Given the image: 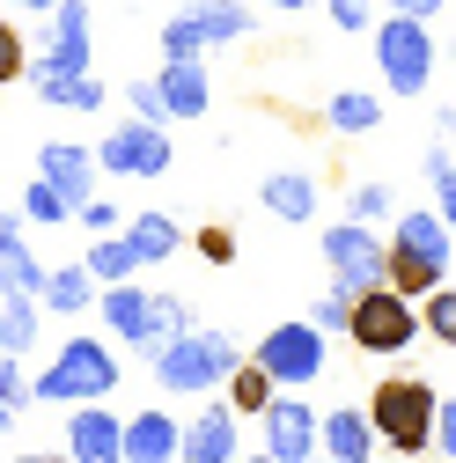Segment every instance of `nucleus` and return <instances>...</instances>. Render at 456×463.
<instances>
[{
    "label": "nucleus",
    "mask_w": 456,
    "mask_h": 463,
    "mask_svg": "<svg viewBox=\"0 0 456 463\" xmlns=\"http://www.w3.org/2000/svg\"><path fill=\"white\" fill-rule=\"evenodd\" d=\"M456 265V236H449V221L434 206H397L390 213V287L397 295H434V287L449 279Z\"/></svg>",
    "instance_id": "obj_1"
},
{
    "label": "nucleus",
    "mask_w": 456,
    "mask_h": 463,
    "mask_svg": "<svg viewBox=\"0 0 456 463\" xmlns=\"http://www.w3.org/2000/svg\"><path fill=\"white\" fill-rule=\"evenodd\" d=\"M236 338L228 331H214V324H192V331H177V338H162L155 354H147V368H155V383L162 390H177V397H214L228 375H236Z\"/></svg>",
    "instance_id": "obj_2"
},
{
    "label": "nucleus",
    "mask_w": 456,
    "mask_h": 463,
    "mask_svg": "<svg viewBox=\"0 0 456 463\" xmlns=\"http://www.w3.org/2000/svg\"><path fill=\"white\" fill-rule=\"evenodd\" d=\"M434 404H442V390L427 375H383L361 412L390 456H427L434 449Z\"/></svg>",
    "instance_id": "obj_3"
},
{
    "label": "nucleus",
    "mask_w": 456,
    "mask_h": 463,
    "mask_svg": "<svg viewBox=\"0 0 456 463\" xmlns=\"http://www.w3.org/2000/svg\"><path fill=\"white\" fill-rule=\"evenodd\" d=\"M110 390H119V354H110L103 338H60V354H52L44 375H30V404H103Z\"/></svg>",
    "instance_id": "obj_4"
},
{
    "label": "nucleus",
    "mask_w": 456,
    "mask_h": 463,
    "mask_svg": "<svg viewBox=\"0 0 456 463\" xmlns=\"http://www.w3.org/2000/svg\"><path fill=\"white\" fill-rule=\"evenodd\" d=\"M442 67V44H434V23L420 15H375V74L390 96H427Z\"/></svg>",
    "instance_id": "obj_5"
},
{
    "label": "nucleus",
    "mask_w": 456,
    "mask_h": 463,
    "mask_svg": "<svg viewBox=\"0 0 456 463\" xmlns=\"http://www.w3.org/2000/svg\"><path fill=\"white\" fill-rule=\"evenodd\" d=\"M347 338L361 345V354H375V361L405 354V345L420 338V302L397 295L390 279H383V287H361V295H354V324H347Z\"/></svg>",
    "instance_id": "obj_6"
},
{
    "label": "nucleus",
    "mask_w": 456,
    "mask_h": 463,
    "mask_svg": "<svg viewBox=\"0 0 456 463\" xmlns=\"http://www.w3.org/2000/svg\"><path fill=\"white\" fill-rule=\"evenodd\" d=\"M280 390H309V383H324V361H331V338L309 324V317H288V324H272L265 338H258V354H251Z\"/></svg>",
    "instance_id": "obj_7"
},
{
    "label": "nucleus",
    "mask_w": 456,
    "mask_h": 463,
    "mask_svg": "<svg viewBox=\"0 0 456 463\" xmlns=\"http://www.w3.org/2000/svg\"><path fill=\"white\" fill-rule=\"evenodd\" d=\"M324 265H331V287L338 295H361V287H383L390 279V243L375 236L368 221H331L324 236H317Z\"/></svg>",
    "instance_id": "obj_8"
},
{
    "label": "nucleus",
    "mask_w": 456,
    "mask_h": 463,
    "mask_svg": "<svg viewBox=\"0 0 456 463\" xmlns=\"http://www.w3.org/2000/svg\"><path fill=\"white\" fill-rule=\"evenodd\" d=\"M169 162H177V140H169V126H147V118H126L119 133L96 140L103 177H169Z\"/></svg>",
    "instance_id": "obj_9"
},
{
    "label": "nucleus",
    "mask_w": 456,
    "mask_h": 463,
    "mask_svg": "<svg viewBox=\"0 0 456 463\" xmlns=\"http://www.w3.org/2000/svg\"><path fill=\"white\" fill-rule=\"evenodd\" d=\"M317 404H302L295 390H272V404L258 412V427H265V456L272 463H309L317 456Z\"/></svg>",
    "instance_id": "obj_10"
},
{
    "label": "nucleus",
    "mask_w": 456,
    "mask_h": 463,
    "mask_svg": "<svg viewBox=\"0 0 456 463\" xmlns=\"http://www.w3.org/2000/svg\"><path fill=\"white\" fill-rule=\"evenodd\" d=\"M67 463H126V420L103 404H67Z\"/></svg>",
    "instance_id": "obj_11"
},
{
    "label": "nucleus",
    "mask_w": 456,
    "mask_h": 463,
    "mask_svg": "<svg viewBox=\"0 0 456 463\" xmlns=\"http://www.w3.org/2000/svg\"><path fill=\"white\" fill-rule=\"evenodd\" d=\"M89 0H60V8L44 15V60H37V74H89Z\"/></svg>",
    "instance_id": "obj_12"
},
{
    "label": "nucleus",
    "mask_w": 456,
    "mask_h": 463,
    "mask_svg": "<svg viewBox=\"0 0 456 463\" xmlns=\"http://www.w3.org/2000/svg\"><path fill=\"white\" fill-rule=\"evenodd\" d=\"M37 177L60 192V199H74V206H81V199L96 192L103 169H96V147H81V140H44V147H37Z\"/></svg>",
    "instance_id": "obj_13"
},
{
    "label": "nucleus",
    "mask_w": 456,
    "mask_h": 463,
    "mask_svg": "<svg viewBox=\"0 0 456 463\" xmlns=\"http://www.w3.org/2000/svg\"><path fill=\"white\" fill-rule=\"evenodd\" d=\"M155 89H162V103H169V126H192V118L214 110V74H206V60H162Z\"/></svg>",
    "instance_id": "obj_14"
},
{
    "label": "nucleus",
    "mask_w": 456,
    "mask_h": 463,
    "mask_svg": "<svg viewBox=\"0 0 456 463\" xmlns=\"http://www.w3.org/2000/svg\"><path fill=\"white\" fill-rule=\"evenodd\" d=\"M96 317H103V331H119V345L147 354V287H140V272L96 287Z\"/></svg>",
    "instance_id": "obj_15"
},
{
    "label": "nucleus",
    "mask_w": 456,
    "mask_h": 463,
    "mask_svg": "<svg viewBox=\"0 0 456 463\" xmlns=\"http://www.w3.org/2000/svg\"><path fill=\"white\" fill-rule=\"evenodd\" d=\"M236 412H228V397H214V404H199V420L185 427V456L177 463H236Z\"/></svg>",
    "instance_id": "obj_16"
},
{
    "label": "nucleus",
    "mask_w": 456,
    "mask_h": 463,
    "mask_svg": "<svg viewBox=\"0 0 456 463\" xmlns=\"http://www.w3.org/2000/svg\"><path fill=\"white\" fill-rule=\"evenodd\" d=\"M375 427H368V412H354V404H338V412H324L317 420V456H331V463H375Z\"/></svg>",
    "instance_id": "obj_17"
},
{
    "label": "nucleus",
    "mask_w": 456,
    "mask_h": 463,
    "mask_svg": "<svg viewBox=\"0 0 456 463\" xmlns=\"http://www.w3.org/2000/svg\"><path fill=\"white\" fill-rule=\"evenodd\" d=\"M185 456V427L162 412V404H147V412L126 420V463H177Z\"/></svg>",
    "instance_id": "obj_18"
},
{
    "label": "nucleus",
    "mask_w": 456,
    "mask_h": 463,
    "mask_svg": "<svg viewBox=\"0 0 456 463\" xmlns=\"http://www.w3.org/2000/svg\"><path fill=\"white\" fill-rule=\"evenodd\" d=\"M37 302H44V317H96V279H89V265H81V258H74V265H44Z\"/></svg>",
    "instance_id": "obj_19"
},
{
    "label": "nucleus",
    "mask_w": 456,
    "mask_h": 463,
    "mask_svg": "<svg viewBox=\"0 0 456 463\" xmlns=\"http://www.w3.org/2000/svg\"><path fill=\"white\" fill-rule=\"evenodd\" d=\"M126 243L140 250V272H147V265H169V258H177L192 236L177 228V213H162V206H140V213L126 221Z\"/></svg>",
    "instance_id": "obj_20"
},
{
    "label": "nucleus",
    "mask_w": 456,
    "mask_h": 463,
    "mask_svg": "<svg viewBox=\"0 0 456 463\" xmlns=\"http://www.w3.org/2000/svg\"><path fill=\"white\" fill-rule=\"evenodd\" d=\"M258 199H265L272 221H288V228L317 221V177H309V169H272V177L258 184Z\"/></svg>",
    "instance_id": "obj_21"
},
{
    "label": "nucleus",
    "mask_w": 456,
    "mask_h": 463,
    "mask_svg": "<svg viewBox=\"0 0 456 463\" xmlns=\"http://www.w3.org/2000/svg\"><path fill=\"white\" fill-rule=\"evenodd\" d=\"M44 287V258L30 250L23 221H0V295H37Z\"/></svg>",
    "instance_id": "obj_22"
},
{
    "label": "nucleus",
    "mask_w": 456,
    "mask_h": 463,
    "mask_svg": "<svg viewBox=\"0 0 456 463\" xmlns=\"http://www.w3.org/2000/svg\"><path fill=\"white\" fill-rule=\"evenodd\" d=\"M185 15L199 23L206 52H214V44H236V37H251V30H258V15H251V0H192Z\"/></svg>",
    "instance_id": "obj_23"
},
{
    "label": "nucleus",
    "mask_w": 456,
    "mask_h": 463,
    "mask_svg": "<svg viewBox=\"0 0 456 463\" xmlns=\"http://www.w3.org/2000/svg\"><path fill=\"white\" fill-rule=\"evenodd\" d=\"M324 126H331L338 140L375 133V126H383V96H368V89H331V96H324Z\"/></svg>",
    "instance_id": "obj_24"
},
{
    "label": "nucleus",
    "mask_w": 456,
    "mask_h": 463,
    "mask_svg": "<svg viewBox=\"0 0 456 463\" xmlns=\"http://www.w3.org/2000/svg\"><path fill=\"white\" fill-rule=\"evenodd\" d=\"M37 103H52V110H103L110 89L96 74H37Z\"/></svg>",
    "instance_id": "obj_25"
},
{
    "label": "nucleus",
    "mask_w": 456,
    "mask_h": 463,
    "mask_svg": "<svg viewBox=\"0 0 456 463\" xmlns=\"http://www.w3.org/2000/svg\"><path fill=\"white\" fill-rule=\"evenodd\" d=\"M44 331V302L37 295H0V354H30Z\"/></svg>",
    "instance_id": "obj_26"
},
{
    "label": "nucleus",
    "mask_w": 456,
    "mask_h": 463,
    "mask_svg": "<svg viewBox=\"0 0 456 463\" xmlns=\"http://www.w3.org/2000/svg\"><path fill=\"white\" fill-rule=\"evenodd\" d=\"M221 390H228V412H236V420H258L265 404H272V390H280V383H272L258 361H236V375H228Z\"/></svg>",
    "instance_id": "obj_27"
},
{
    "label": "nucleus",
    "mask_w": 456,
    "mask_h": 463,
    "mask_svg": "<svg viewBox=\"0 0 456 463\" xmlns=\"http://www.w3.org/2000/svg\"><path fill=\"white\" fill-rule=\"evenodd\" d=\"M81 265H89L96 287H110V279H133V272H140V250L126 243V228H110V236H96V250H89Z\"/></svg>",
    "instance_id": "obj_28"
},
{
    "label": "nucleus",
    "mask_w": 456,
    "mask_h": 463,
    "mask_svg": "<svg viewBox=\"0 0 456 463\" xmlns=\"http://www.w3.org/2000/svg\"><path fill=\"white\" fill-rule=\"evenodd\" d=\"M420 177L434 192V213L449 221V236H456V147H427L420 155Z\"/></svg>",
    "instance_id": "obj_29"
},
{
    "label": "nucleus",
    "mask_w": 456,
    "mask_h": 463,
    "mask_svg": "<svg viewBox=\"0 0 456 463\" xmlns=\"http://www.w3.org/2000/svg\"><path fill=\"white\" fill-rule=\"evenodd\" d=\"M420 338H434V345L456 354V287L449 279L434 287V295H420Z\"/></svg>",
    "instance_id": "obj_30"
},
{
    "label": "nucleus",
    "mask_w": 456,
    "mask_h": 463,
    "mask_svg": "<svg viewBox=\"0 0 456 463\" xmlns=\"http://www.w3.org/2000/svg\"><path fill=\"white\" fill-rule=\"evenodd\" d=\"M177 331H192V302L185 295H147V354L162 338H177Z\"/></svg>",
    "instance_id": "obj_31"
},
{
    "label": "nucleus",
    "mask_w": 456,
    "mask_h": 463,
    "mask_svg": "<svg viewBox=\"0 0 456 463\" xmlns=\"http://www.w3.org/2000/svg\"><path fill=\"white\" fill-rule=\"evenodd\" d=\"M23 221H37V228H67V221H74V199H60L44 177H30V192H23Z\"/></svg>",
    "instance_id": "obj_32"
},
{
    "label": "nucleus",
    "mask_w": 456,
    "mask_h": 463,
    "mask_svg": "<svg viewBox=\"0 0 456 463\" xmlns=\"http://www.w3.org/2000/svg\"><path fill=\"white\" fill-rule=\"evenodd\" d=\"M155 44H162V60H206V37H199V23H192L185 8L155 30Z\"/></svg>",
    "instance_id": "obj_33"
},
{
    "label": "nucleus",
    "mask_w": 456,
    "mask_h": 463,
    "mask_svg": "<svg viewBox=\"0 0 456 463\" xmlns=\"http://www.w3.org/2000/svg\"><path fill=\"white\" fill-rule=\"evenodd\" d=\"M390 213H397V192H390V184H354V192H347V221H368V228H375V221H390Z\"/></svg>",
    "instance_id": "obj_34"
},
{
    "label": "nucleus",
    "mask_w": 456,
    "mask_h": 463,
    "mask_svg": "<svg viewBox=\"0 0 456 463\" xmlns=\"http://www.w3.org/2000/svg\"><path fill=\"white\" fill-rule=\"evenodd\" d=\"M375 8L383 0H324V15L347 30V37H361V30H375Z\"/></svg>",
    "instance_id": "obj_35"
},
{
    "label": "nucleus",
    "mask_w": 456,
    "mask_h": 463,
    "mask_svg": "<svg viewBox=\"0 0 456 463\" xmlns=\"http://www.w3.org/2000/svg\"><path fill=\"white\" fill-rule=\"evenodd\" d=\"M30 404V375H23V354H0V412H23Z\"/></svg>",
    "instance_id": "obj_36"
},
{
    "label": "nucleus",
    "mask_w": 456,
    "mask_h": 463,
    "mask_svg": "<svg viewBox=\"0 0 456 463\" xmlns=\"http://www.w3.org/2000/svg\"><path fill=\"white\" fill-rule=\"evenodd\" d=\"M192 250H199L206 265H236V236H228L221 221H206V228H192Z\"/></svg>",
    "instance_id": "obj_37"
},
{
    "label": "nucleus",
    "mask_w": 456,
    "mask_h": 463,
    "mask_svg": "<svg viewBox=\"0 0 456 463\" xmlns=\"http://www.w3.org/2000/svg\"><path fill=\"white\" fill-rule=\"evenodd\" d=\"M309 324H317L324 338H338V331H347V324H354V295H338V287H331V295H324V302L309 309Z\"/></svg>",
    "instance_id": "obj_38"
},
{
    "label": "nucleus",
    "mask_w": 456,
    "mask_h": 463,
    "mask_svg": "<svg viewBox=\"0 0 456 463\" xmlns=\"http://www.w3.org/2000/svg\"><path fill=\"white\" fill-rule=\"evenodd\" d=\"M23 67H30L23 30H15V23H0V89H8V81H23Z\"/></svg>",
    "instance_id": "obj_39"
},
{
    "label": "nucleus",
    "mask_w": 456,
    "mask_h": 463,
    "mask_svg": "<svg viewBox=\"0 0 456 463\" xmlns=\"http://www.w3.org/2000/svg\"><path fill=\"white\" fill-rule=\"evenodd\" d=\"M126 103H133V118L169 126V103H162V89H155V81H133V89H126Z\"/></svg>",
    "instance_id": "obj_40"
},
{
    "label": "nucleus",
    "mask_w": 456,
    "mask_h": 463,
    "mask_svg": "<svg viewBox=\"0 0 456 463\" xmlns=\"http://www.w3.org/2000/svg\"><path fill=\"white\" fill-rule=\"evenodd\" d=\"M427 456L456 463V397H442V404H434V449H427Z\"/></svg>",
    "instance_id": "obj_41"
},
{
    "label": "nucleus",
    "mask_w": 456,
    "mask_h": 463,
    "mask_svg": "<svg viewBox=\"0 0 456 463\" xmlns=\"http://www.w3.org/2000/svg\"><path fill=\"white\" fill-rule=\"evenodd\" d=\"M74 221L89 228V236H110V228H119V206H110V199H81V206H74Z\"/></svg>",
    "instance_id": "obj_42"
},
{
    "label": "nucleus",
    "mask_w": 456,
    "mask_h": 463,
    "mask_svg": "<svg viewBox=\"0 0 456 463\" xmlns=\"http://www.w3.org/2000/svg\"><path fill=\"white\" fill-rule=\"evenodd\" d=\"M383 8H390V15H420V23H434L449 0H383Z\"/></svg>",
    "instance_id": "obj_43"
},
{
    "label": "nucleus",
    "mask_w": 456,
    "mask_h": 463,
    "mask_svg": "<svg viewBox=\"0 0 456 463\" xmlns=\"http://www.w3.org/2000/svg\"><path fill=\"white\" fill-rule=\"evenodd\" d=\"M8 8H23V15H52L60 0H8Z\"/></svg>",
    "instance_id": "obj_44"
},
{
    "label": "nucleus",
    "mask_w": 456,
    "mask_h": 463,
    "mask_svg": "<svg viewBox=\"0 0 456 463\" xmlns=\"http://www.w3.org/2000/svg\"><path fill=\"white\" fill-rule=\"evenodd\" d=\"M15 463H67V449H60V456H44V449H30V456H15Z\"/></svg>",
    "instance_id": "obj_45"
},
{
    "label": "nucleus",
    "mask_w": 456,
    "mask_h": 463,
    "mask_svg": "<svg viewBox=\"0 0 456 463\" xmlns=\"http://www.w3.org/2000/svg\"><path fill=\"white\" fill-rule=\"evenodd\" d=\"M265 8H280V15H302V0H265Z\"/></svg>",
    "instance_id": "obj_46"
},
{
    "label": "nucleus",
    "mask_w": 456,
    "mask_h": 463,
    "mask_svg": "<svg viewBox=\"0 0 456 463\" xmlns=\"http://www.w3.org/2000/svg\"><path fill=\"white\" fill-rule=\"evenodd\" d=\"M236 463H272V456H265V449H258V456H236Z\"/></svg>",
    "instance_id": "obj_47"
},
{
    "label": "nucleus",
    "mask_w": 456,
    "mask_h": 463,
    "mask_svg": "<svg viewBox=\"0 0 456 463\" xmlns=\"http://www.w3.org/2000/svg\"><path fill=\"white\" fill-rule=\"evenodd\" d=\"M8 427H15V412H0V434H8Z\"/></svg>",
    "instance_id": "obj_48"
},
{
    "label": "nucleus",
    "mask_w": 456,
    "mask_h": 463,
    "mask_svg": "<svg viewBox=\"0 0 456 463\" xmlns=\"http://www.w3.org/2000/svg\"><path fill=\"white\" fill-rule=\"evenodd\" d=\"M442 60H456V37H449V44H442Z\"/></svg>",
    "instance_id": "obj_49"
},
{
    "label": "nucleus",
    "mask_w": 456,
    "mask_h": 463,
    "mask_svg": "<svg viewBox=\"0 0 456 463\" xmlns=\"http://www.w3.org/2000/svg\"><path fill=\"white\" fill-rule=\"evenodd\" d=\"M449 147H456V110H449Z\"/></svg>",
    "instance_id": "obj_50"
},
{
    "label": "nucleus",
    "mask_w": 456,
    "mask_h": 463,
    "mask_svg": "<svg viewBox=\"0 0 456 463\" xmlns=\"http://www.w3.org/2000/svg\"><path fill=\"white\" fill-rule=\"evenodd\" d=\"M309 463H331V456H309Z\"/></svg>",
    "instance_id": "obj_51"
},
{
    "label": "nucleus",
    "mask_w": 456,
    "mask_h": 463,
    "mask_svg": "<svg viewBox=\"0 0 456 463\" xmlns=\"http://www.w3.org/2000/svg\"><path fill=\"white\" fill-rule=\"evenodd\" d=\"M434 463H442V456H434Z\"/></svg>",
    "instance_id": "obj_52"
}]
</instances>
